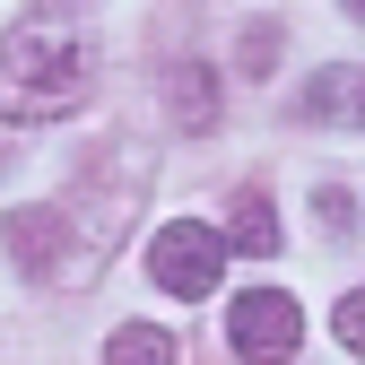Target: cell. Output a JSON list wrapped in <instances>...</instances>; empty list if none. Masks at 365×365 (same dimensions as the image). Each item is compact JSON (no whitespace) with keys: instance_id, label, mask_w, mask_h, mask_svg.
Here are the masks:
<instances>
[{"instance_id":"obj_7","label":"cell","mask_w":365,"mask_h":365,"mask_svg":"<svg viewBox=\"0 0 365 365\" xmlns=\"http://www.w3.org/2000/svg\"><path fill=\"white\" fill-rule=\"evenodd\" d=\"M235 70L244 78H269V70H279V18H261V26L235 35Z\"/></svg>"},{"instance_id":"obj_5","label":"cell","mask_w":365,"mask_h":365,"mask_svg":"<svg viewBox=\"0 0 365 365\" xmlns=\"http://www.w3.org/2000/svg\"><path fill=\"white\" fill-rule=\"evenodd\" d=\"M226 244L252 252V261H261V252H279V209H269L261 192H244L235 209H226Z\"/></svg>"},{"instance_id":"obj_8","label":"cell","mask_w":365,"mask_h":365,"mask_svg":"<svg viewBox=\"0 0 365 365\" xmlns=\"http://www.w3.org/2000/svg\"><path fill=\"white\" fill-rule=\"evenodd\" d=\"M331 331H339V348H356V356H365V287H348V296H339Z\"/></svg>"},{"instance_id":"obj_4","label":"cell","mask_w":365,"mask_h":365,"mask_svg":"<svg viewBox=\"0 0 365 365\" xmlns=\"http://www.w3.org/2000/svg\"><path fill=\"white\" fill-rule=\"evenodd\" d=\"M165 113H174L182 130H209V122H217V87H209V70H200V61L165 70Z\"/></svg>"},{"instance_id":"obj_9","label":"cell","mask_w":365,"mask_h":365,"mask_svg":"<svg viewBox=\"0 0 365 365\" xmlns=\"http://www.w3.org/2000/svg\"><path fill=\"white\" fill-rule=\"evenodd\" d=\"M313 209H322V217L339 226V235H348V226H356V209H348V192H322V200H313Z\"/></svg>"},{"instance_id":"obj_2","label":"cell","mask_w":365,"mask_h":365,"mask_svg":"<svg viewBox=\"0 0 365 365\" xmlns=\"http://www.w3.org/2000/svg\"><path fill=\"white\" fill-rule=\"evenodd\" d=\"M304 339V304L279 296V287H244L235 304H226V348H235L244 365H287Z\"/></svg>"},{"instance_id":"obj_10","label":"cell","mask_w":365,"mask_h":365,"mask_svg":"<svg viewBox=\"0 0 365 365\" xmlns=\"http://www.w3.org/2000/svg\"><path fill=\"white\" fill-rule=\"evenodd\" d=\"M339 9H348V18H356V26H365V0H339Z\"/></svg>"},{"instance_id":"obj_1","label":"cell","mask_w":365,"mask_h":365,"mask_svg":"<svg viewBox=\"0 0 365 365\" xmlns=\"http://www.w3.org/2000/svg\"><path fill=\"white\" fill-rule=\"evenodd\" d=\"M96 87V43L70 18H18L0 35V122H61Z\"/></svg>"},{"instance_id":"obj_6","label":"cell","mask_w":365,"mask_h":365,"mask_svg":"<svg viewBox=\"0 0 365 365\" xmlns=\"http://www.w3.org/2000/svg\"><path fill=\"white\" fill-rule=\"evenodd\" d=\"M105 365H174V339H165L157 322H122L113 348H105Z\"/></svg>"},{"instance_id":"obj_3","label":"cell","mask_w":365,"mask_h":365,"mask_svg":"<svg viewBox=\"0 0 365 365\" xmlns=\"http://www.w3.org/2000/svg\"><path fill=\"white\" fill-rule=\"evenodd\" d=\"M217 269H226V235H217V226H192V217L157 226V244H148V279H157L165 296H182V304L209 296Z\"/></svg>"}]
</instances>
